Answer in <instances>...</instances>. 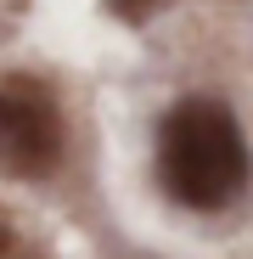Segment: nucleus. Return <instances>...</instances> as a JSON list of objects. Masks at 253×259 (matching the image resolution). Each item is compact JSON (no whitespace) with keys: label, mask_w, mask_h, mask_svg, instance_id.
<instances>
[{"label":"nucleus","mask_w":253,"mask_h":259,"mask_svg":"<svg viewBox=\"0 0 253 259\" xmlns=\"http://www.w3.org/2000/svg\"><path fill=\"white\" fill-rule=\"evenodd\" d=\"M247 136L225 102L191 96L158 124V181L186 208H225L247 186Z\"/></svg>","instance_id":"nucleus-1"},{"label":"nucleus","mask_w":253,"mask_h":259,"mask_svg":"<svg viewBox=\"0 0 253 259\" xmlns=\"http://www.w3.org/2000/svg\"><path fill=\"white\" fill-rule=\"evenodd\" d=\"M62 158V113L34 79L0 84V175H51Z\"/></svg>","instance_id":"nucleus-2"},{"label":"nucleus","mask_w":253,"mask_h":259,"mask_svg":"<svg viewBox=\"0 0 253 259\" xmlns=\"http://www.w3.org/2000/svg\"><path fill=\"white\" fill-rule=\"evenodd\" d=\"M0 259H39V242L23 231V220L6 214V208H0Z\"/></svg>","instance_id":"nucleus-3"}]
</instances>
